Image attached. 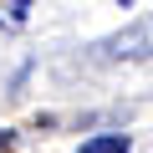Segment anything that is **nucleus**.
Listing matches in <instances>:
<instances>
[{"label": "nucleus", "instance_id": "f257e3e1", "mask_svg": "<svg viewBox=\"0 0 153 153\" xmlns=\"http://www.w3.org/2000/svg\"><path fill=\"white\" fill-rule=\"evenodd\" d=\"M82 153H128V138L123 133H102V138H87Z\"/></svg>", "mask_w": 153, "mask_h": 153}, {"label": "nucleus", "instance_id": "f03ea898", "mask_svg": "<svg viewBox=\"0 0 153 153\" xmlns=\"http://www.w3.org/2000/svg\"><path fill=\"white\" fill-rule=\"evenodd\" d=\"M10 5H16V16H26V10H31V0H10Z\"/></svg>", "mask_w": 153, "mask_h": 153}, {"label": "nucleus", "instance_id": "7ed1b4c3", "mask_svg": "<svg viewBox=\"0 0 153 153\" xmlns=\"http://www.w3.org/2000/svg\"><path fill=\"white\" fill-rule=\"evenodd\" d=\"M5 143H10V133H0V148H5Z\"/></svg>", "mask_w": 153, "mask_h": 153}, {"label": "nucleus", "instance_id": "20e7f679", "mask_svg": "<svg viewBox=\"0 0 153 153\" xmlns=\"http://www.w3.org/2000/svg\"><path fill=\"white\" fill-rule=\"evenodd\" d=\"M123 5H133V0H123Z\"/></svg>", "mask_w": 153, "mask_h": 153}]
</instances>
